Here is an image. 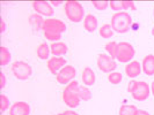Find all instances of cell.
Instances as JSON below:
<instances>
[{"label":"cell","instance_id":"obj_1","mask_svg":"<svg viewBox=\"0 0 154 115\" xmlns=\"http://www.w3.org/2000/svg\"><path fill=\"white\" fill-rule=\"evenodd\" d=\"M43 35L46 40L50 42H59L62 38V33L66 31V24L58 19H45L43 24Z\"/></svg>","mask_w":154,"mask_h":115},{"label":"cell","instance_id":"obj_2","mask_svg":"<svg viewBox=\"0 0 154 115\" xmlns=\"http://www.w3.org/2000/svg\"><path fill=\"white\" fill-rule=\"evenodd\" d=\"M112 30L117 33H125L130 30L132 25V17L128 12H118L111 17L110 23Z\"/></svg>","mask_w":154,"mask_h":115},{"label":"cell","instance_id":"obj_3","mask_svg":"<svg viewBox=\"0 0 154 115\" xmlns=\"http://www.w3.org/2000/svg\"><path fill=\"white\" fill-rule=\"evenodd\" d=\"M128 92L137 101H145L151 93V86L144 81H130L128 84Z\"/></svg>","mask_w":154,"mask_h":115},{"label":"cell","instance_id":"obj_4","mask_svg":"<svg viewBox=\"0 0 154 115\" xmlns=\"http://www.w3.org/2000/svg\"><path fill=\"white\" fill-rule=\"evenodd\" d=\"M79 83L77 81H72L69 84L65 86L63 91V101L69 108H75L80 105V97H79Z\"/></svg>","mask_w":154,"mask_h":115},{"label":"cell","instance_id":"obj_5","mask_svg":"<svg viewBox=\"0 0 154 115\" xmlns=\"http://www.w3.org/2000/svg\"><path fill=\"white\" fill-rule=\"evenodd\" d=\"M64 9H65V14L67 16V19L71 22L79 23L82 20H85V8L80 2L72 1V0L66 1Z\"/></svg>","mask_w":154,"mask_h":115},{"label":"cell","instance_id":"obj_6","mask_svg":"<svg viewBox=\"0 0 154 115\" xmlns=\"http://www.w3.org/2000/svg\"><path fill=\"white\" fill-rule=\"evenodd\" d=\"M134 54H136V51H134V47L132 46V44L128 43V42L118 43L117 53H116V60L117 61L129 63L133 59Z\"/></svg>","mask_w":154,"mask_h":115},{"label":"cell","instance_id":"obj_7","mask_svg":"<svg viewBox=\"0 0 154 115\" xmlns=\"http://www.w3.org/2000/svg\"><path fill=\"white\" fill-rule=\"evenodd\" d=\"M12 73L19 81H27L32 74V68L28 62L15 61L12 65Z\"/></svg>","mask_w":154,"mask_h":115},{"label":"cell","instance_id":"obj_8","mask_svg":"<svg viewBox=\"0 0 154 115\" xmlns=\"http://www.w3.org/2000/svg\"><path fill=\"white\" fill-rule=\"evenodd\" d=\"M97 67H99V69H100L101 71L110 74V73H114L116 70V68H117V62L110 55L102 53V54H99V56H97Z\"/></svg>","mask_w":154,"mask_h":115},{"label":"cell","instance_id":"obj_9","mask_svg":"<svg viewBox=\"0 0 154 115\" xmlns=\"http://www.w3.org/2000/svg\"><path fill=\"white\" fill-rule=\"evenodd\" d=\"M75 76H77V69L74 68L73 66H71V65H66V66L56 75V79H57V82H58L59 84L67 85L74 79Z\"/></svg>","mask_w":154,"mask_h":115},{"label":"cell","instance_id":"obj_10","mask_svg":"<svg viewBox=\"0 0 154 115\" xmlns=\"http://www.w3.org/2000/svg\"><path fill=\"white\" fill-rule=\"evenodd\" d=\"M32 8H34L36 14L46 16L48 19H50V16H52L54 13V7L49 1H34L32 2Z\"/></svg>","mask_w":154,"mask_h":115},{"label":"cell","instance_id":"obj_11","mask_svg":"<svg viewBox=\"0 0 154 115\" xmlns=\"http://www.w3.org/2000/svg\"><path fill=\"white\" fill-rule=\"evenodd\" d=\"M66 59L63 56H52L51 59H49L46 62V67L49 69V71L52 75H57L65 66H66Z\"/></svg>","mask_w":154,"mask_h":115},{"label":"cell","instance_id":"obj_12","mask_svg":"<svg viewBox=\"0 0 154 115\" xmlns=\"http://www.w3.org/2000/svg\"><path fill=\"white\" fill-rule=\"evenodd\" d=\"M9 115H30V106L26 101H16L9 108Z\"/></svg>","mask_w":154,"mask_h":115},{"label":"cell","instance_id":"obj_13","mask_svg":"<svg viewBox=\"0 0 154 115\" xmlns=\"http://www.w3.org/2000/svg\"><path fill=\"white\" fill-rule=\"evenodd\" d=\"M143 71V68H141V65L139 61H133L129 62L126 66H125V74L129 78H136L138 77Z\"/></svg>","mask_w":154,"mask_h":115},{"label":"cell","instance_id":"obj_14","mask_svg":"<svg viewBox=\"0 0 154 115\" xmlns=\"http://www.w3.org/2000/svg\"><path fill=\"white\" fill-rule=\"evenodd\" d=\"M141 68L143 71L145 73L147 76H153L154 75V55L153 54H148L146 55L143 62H141Z\"/></svg>","mask_w":154,"mask_h":115},{"label":"cell","instance_id":"obj_15","mask_svg":"<svg viewBox=\"0 0 154 115\" xmlns=\"http://www.w3.org/2000/svg\"><path fill=\"white\" fill-rule=\"evenodd\" d=\"M50 50H51V54L54 56H63L67 53L69 47L63 42H56L50 45Z\"/></svg>","mask_w":154,"mask_h":115},{"label":"cell","instance_id":"obj_16","mask_svg":"<svg viewBox=\"0 0 154 115\" xmlns=\"http://www.w3.org/2000/svg\"><path fill=\"white\" fill-rule=\"evenodd\" d=\"M82 82L86 86H93L95 84V79H96V76H95V73L91 67H85L84 68V71H82Z\"/></svg>","mask_w":154,"mask_h":115},{"label":"cell","instance_id":"obj_17","mask_svg":"<svg viewBox=\"0 0 154 115\" xmlns=\"http://www.w3.org/2000/svg\"><path fill=\"white\" fill-rule=\"evenodd\" d=\"M84 28L88 32H94L97 29V19L93 14L86 15L85 20H84Z\"/></svg>","mask_w":154,"mask_h":115},{"label":"cell","instance_id":"obj_18","mask_svg":"<svg viewBox=\"0 0 154 115\" xmlns=\"http://www.w3.org/2000/svg\"><path fill=\"white\" fill-rule=\"evenodd\" d=\"M44 21H45V19H43V16L39 15V14H36V13L30 15V17H29V23L32 25V28L36 31L43 29Z\"/></svg>","mask_w":154,"mask_h":115},{"label":"cell","instance_id":"obj_19","mask_svg":"<svg viewBox=\"0 0 154 115\" xmlns=\"http://www.w3.org/2000/svg\"><path fill=\"white\" fill-rule=\"evenodd\" d=\"M37 56H38L41 60H48L49 59V55L51 54V50H50V46L48 45L46 43H42L41 45L37 47Z\"/></svg>","mask_w":154,"mask_h":115},{"label":"cell","instance_id":"obj_20","mask_svg":"<svg viewBox=\"0 0 154 115\" xmlns=\"http://www.w3.org/2000/svg\"><path fill=\"white\" fill-rule=\"evenodd\" d=\"M0 55H1V62H0V65L2 67L8 65L9 61H11V59H12V54H11L9 50H8L6 46L2 45L0 47Z\"/></svg>","mask_w":154,"mask_h":115},{"label":"cell","instance_id":"obj_21","mask_svg":"<svg viewBox=\"0 0 154 115\" xmlns=\"http://www.w3.org/2000/svg\"><path fill=\"white\" fill-rule=\"evenodd\" d=\"M114 32H115V31L112 30L111 25H110V24H108V23L103 24V25L100 28V30H99L100 36L102 37V38H104V39L111 38V37L114 36Z\"/></svg>","mask_w":154,"mask_h":115},{"label":"cell","instance_id":"obj_22","mask_svg":"<svg viewBox=\"0 0 154 115\" xmlns=\"http://www.w3.org/2000/svg\"><path fill=\"white\" fill-rule=\"evenodd\" d=\"M138 111L137 106L134 105H122L119 111H118V114L119 115H136Z\"/></svg>","mask_w":154,"mask_h":115},{"label":"cell","instance_id":"obj_23","mask_svg":"<svg viewBox=\"0 0 154 115\" xmlns=\"http://www.w3.org/2000/svg\"><path fill=\"white\" fill-rule=\"evenodd\" d=\"M79 97L84 101H88L92 99V91L88 89V86H79Z\"/></svg>","mask_w":154,"mask_h":115},{"label":"cell","instance_id":"obj_24","mask_svg":"<svg viewBox=\"0 0 154 115\" xmlns=\"http://www.w3.org/2000/svg\"><path fill=\"white\" fill-rule=\"evenodd\" d=\"M117 47H118V43L117 42H109L106 44V51L108 55H110L112 59H116V53H117Z\"/></svg>","mask_w":154,"mask_h":115},{"label":"cell","instance_id":"obj_25","mask_svg":"<svg viewBox=\"0 0 154 115\" xmlns=\"http://www.w3.org/2000/svg\"><path fill=\"white\" fill-rule=\"evenodd\" d=\"M122 79H123V76H122V74L119 71H114V73L108 74V81L110 84H119L122 82Z\"/></svg>","mask_w":154,"mask_h":115},{"label":"cell","instance_id":"obj_26","mask_svg":"<svg viewBox=\"0 0 154 115\" xmlns=\"http://www.w3.org/2000/svg\"><path fill=\"white\" fill-rule=\"evenodd\" d=\"M0 104H1V113L6 112L7 109L11 108V106H9V99H8L7 96L4 94V93L0 96Z\"/></svg>","mask_w":154,"mask_h":115},{"label":"cell","instance_id":"obj_27","mask_svg":"<svg viewBox=\"0 0 154 115\" xmlns=\"http://www.w3.org/2000/svg\"><path fill=\"white\" fill-rule=\"evenodd\" d=\"M92 5L97 10H106L109 7L108 1H92Z\"/></svg>","mask_w":154,"mask_h":115},{"label":"cell","instance_id":"obj_28","mask_svg":"<svg viewBox=\"0 0 154 115\" xmlns=\"http://www.w3.org/2000/svg\"><path fill=\"white\" fill-rule=\"evenodd\" d=\"M109 6L112 10H115L116 13L118 12H124L123 10V1H110Z\"/></svg>","mask_w":154,"mask_h":115},{"label":"cell","instance_id":"obj_29","mask_svg":"<svg viewBox=\"0 0 154 115\" xmlns=\"http://www.w3.org/2000/svg\"><path fill=\"white\" fill-rule=\"evenodd\" d=\"M137 7L134 5L133 1H123V10L126 12V10H136Z\"/></svg>","mask_w":154,"mask_h":115},{"label":"cell","instance_id":"obj_30","mask_svg":"<svg viewBox=\"0 0 154 115\" xmlns=\"http://www.w3.org/2000/svg\"><path fill=\"white\" fill-rule=\"evenodd\" d=\"M58 115H79V114H78L75 111H73V109H66L64 112L58 113Z\"/></svg>","mask_w":154,"mask_h":115},{"label":"cell","instance_id":"obj_31","mask_svg":"<svg viewBox=\"0 0 154 115\" xmlns=\"http://www.w3.org/2000/svg\"><path fill=\"white\" fill-rule=\"evenodd\" d=\"M0 78H1V84H0V88H1V89H4V88H5V85H6V76H5V74H4V73H0Z\"/></svg>","mask_w":154,"mask_h":115},{"label":"cell","instance_id":"obj_32","mask_svg":"<svg viewBox=\"0 0 154 115\" xmlns=\"http://www.w3.org/2000/svg\"><path fill=\"white\" fill-rule=\"evenodd\" d=\"M136 115H151V114L148 112H146V111H144V109H138Z\"/></svg>","mask_w":154,"mask_h":115},{"label":"cell","instance_id":"obj_33","mask_svg":"<svg viewBox=\"0 0 154 115\" xmlns=\"http://www.w3.org/2000/svg\"><path fill=\"white\" fill-rule=\"evenodd\" d=\"M5 31H6V23L4 19H1V33H4Z\"/></svg>","mask_w":154,"mask_h":115},{"label":"cell","instance_id":"obj_34","mask_svg":"<svg viewBox=\"0 0 154 115\" xmlns=\"http://www.w3.org/2000/svg\"><path fill=\"white\" fill-rule=\"evenodd\" d=\"M50 4L52 5V7H54V6H59V5H62L63 2L62 1H50Z\"/></svg>","mask_w":154,"mask_h":115},{"label":"cell","instance_id":"obj_35","mask_svg":"<svg viewBox=\"0 0 154 115\" xmlns=\"http://www.w3.org/2000/svg\"><path fill=\"white\" fill-rule=\"evenodd\" d=\"M151 92H152V94L154 96V81L152 82V84H151Z\"/></svg>","mask_w":154,"mask_h":115},{"label":"cell","instance_id":"obj_36","mask_svg":"<svg viewBox=\"0 0 154 115\" xmlns=\"http://www.w3.org/2000/svg\"><path fill=\"white\" fill-rule=\"evenodd\" d=\"M152 35H153V37H154V27H153V29H152Z\"/></svg>","mask_w":154,"mask_h":115},{"label":"cell","instance_id":"obj_37","mask_svg":"<svg viewBox=\"0 0 154 115\" xmlns=\"http://www.w3.org/2000/svg\"><path fill=\"white\" fill-rule=\"evenodd\" d=\"M153 16H154V9H153Z\"/></svg>","mask_w":154,"mask_h":115}]
</instances>
